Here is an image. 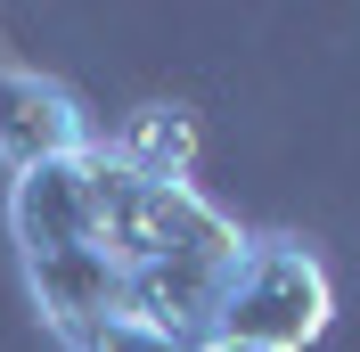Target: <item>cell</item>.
Segmentation results:
<instances>
[{"label": "cell", "mask_w": 360, "mask_h": 352, "mask_svg": "<svg viewBox=\"0 0 360 352\" xmlns=\"http://www.w3.org/2000/svg\"><path fill=\"white\" fill-rule=\"evenodd\" d=\"M336 328V279L303 238H246L229 295L213 311L221 352H311Z\"/></svg>", "instance_id": "obj_1"}, {"label": "cell", "mask_w": 360, "mask_h": 352, "mask_svg": "<svg viewBox=\"0 0 360 352\" xmlns=\"http://www.w3.org/2000/svg\"><path fill=\"white\" fill-rule=\"evenodd\" d=\"M90 148H98V123L58 74L0 66V172L8 180L41 172V164H74Z\"/></svg>", "instance_id": "obj_2"}, {"label": "cell", "mask_w": 360, "mask_h": 352, "mask_svg": "<svg viewBox=\"0 0 360 352\" xmlns=\"http://www.w3.org/2000/svg\"><path fill=\"white\" fill-rule=\"evenodd\" d=\"M131 172H156V180H188V164H197V115L188 107H139L123 132L107 139Z\"/></svg>", "instance_id": "obj_3"}, {"label": "cell", "mask_w": 360, "mask_h": 352, "mask_svg": "<svg viewBox=\"0 0 360 352\" xmlns=\"http://www.w3.org/2000/svg\"><path fill=\"white\" fill-rule=\"evenodd\" d=\"M58 344L66 352H221L213 336H172V328H148V320H98V328H74Z\"/></svg>", "instance_id": "obj_4"}]
</instances>
